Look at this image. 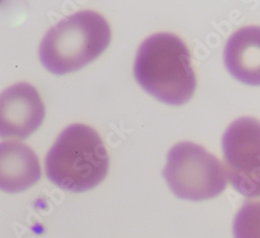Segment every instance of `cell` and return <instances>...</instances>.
<instances>
[{"label":"cell","instance_id":"cell-1","mask_svg":"<svg viewBox=\"0 0 260 238\" xmlns=\"http://www.w3.org/2000/svg\"><path fill=\"white\" fill-rule=\"evenodd\" d=\"M135 76L142 88L169 105H182L193 96L197 86L191 55L177 36L161 32L141 45Z\"/></svg>","mask_w":260,"mask_h":238},{"label":"cell","instance_id":"cell-2","mask_svg":"<svg viewBox=\"0 0 260 238\" xmlns=\"http://www.w3.org/2000/svg\"><path fill=\"white\" fill-rule=\"evenodd\" d=\"M110 169L107 149L92 127L73 124L56 139L45 157L48 179L70 192H84L98 186Z\"/></svg>","mask_w":260,"mask_h":238},{"label":"cell","instance_id":"cell-3","mask_svg":"<svg viewBox=\"0 0 260 238\" xmlns=\"http://www.w3.org/2000/svg\"><path fill=\"white\" fill-rule=\"evenodd\" d=\"M111 40V26L103 16L80 11L47 31L40 44L39 57L50 73L66 75L97 59Z\"/></svg>","mask_w":260,"mask_h":238},{"label":"cell","instance_id":"cell-4","mask_svg":"<svg viewBox=\"0 0 260 238\" xmlns=\"http://www.w3.org/2000/svg\"><path fill=\"white\" fill-rule=\"evenodd\" d=\"M162 174L176 197L192 202L218 197L227 183L220 160L202 146L189 142L170 150Z\"/></svg>","mask_w":260,"mask_h":238},{"label":"cell","instance_id":"cell-5","mask_svg":"<svg viewBox=\"0 0 260 238\" xmlns=\"http://www.w3.org/2000/svg\"><path fill=\"white\" fill-rule=\"evenodd\" d=\"M226 179L247 198L260 197V122L241 118L226 130L223 142Z\"/></svg>","mask_w":260,"mask_h":238},{"label":"cell","instance_id":"cell-6","mask_svg":"<svg viewBox=\"0 0 260 238\" xmlns=\"http://www.w3.org/2000/svg\"><path fill=\"white\" fill-rule=\"evenodd\" d=\"M45 118V105L35 86L20 82L0 94V139L25 140Z\"/></svg>","mask_w":260,"mask_h":238},{"label":"cell","instance_id":"cell-7","mask_svg":"<svg viewBox=\"0 0 260 238\" xmlns=\"http://www.w3.org/2000/svg\"><path fill=\"white\" fill-rule=\"evenodd\" d=\"M38 155L25 144L0 143V190L8 193L23 192L41 179Z\"/></svg>","mask_w":260,"mask_h":238},{"label":"cell","instance_id":"cell-8","mask_svg":"<svg viewBox=\"0 0 260 238\" xmlns=\"http://www.w3.org/2000/svg\"><path fill=\"white\" fill-rule=\"evenodd\" d=\"M224 59L230 74L243 83L260 85V27L247 26L227 42Z\"/></svg>","mask_w":260,"mask_h":238},{"label":"cell","instance_id":"cell-9","mask_svg":"<svg viewBox=\"0 0 260 238\" xmlns=\"http://www.w3.org/2000/svg\"><path fill=\"white\" fill-rule=\"evenodd\" d=\"M234 238H260V197L248 198L233 221Z\"/></svg>","mask_w":260,"mask_h":238}]
</instances>
